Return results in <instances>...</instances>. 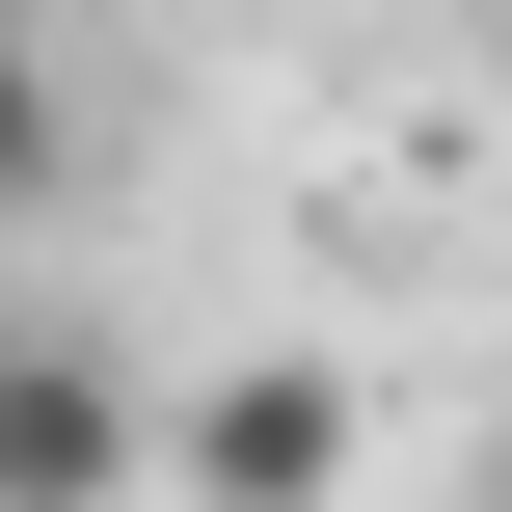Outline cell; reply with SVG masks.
<instances>
[{
    "label": "cell",
    "instance_id": "obj_1",
    "mask_svg": "<svg viewBox=\"0 0 512 512\" xmlns=\"http://www.w3.org/2000/svg\"><path fill=\"white\" fill-rule=\"evenodd\" d=\"M351 432H378L351 351H243V378L162 405V512H324V486H351Z\"/></svg>",
    "mask_w": 512,
    "mask_h": 512
},
{
    "label": "cell",
    "instance_id": "obj_2",
    "mask_svg": "<svg viewBox=\"0 0 512 512\" xmlns=\"http://www.w3.org/2000/svg\"><path fill=\"white\" fill-rule=\"evenodd\" d=\"M135 486H162V405L81 324H0V512H135Z\"/></svg>",
    "mask_w": 512,
    "mask_h": 512
},
{
    "label": "cell",
    "instance_id": "obj_3",
    "mask_svg": "<svg viewBox=\"0 0 512 512\" xmlns=\"http://www.w3.org/2000/svg\"><path fill=\"white\" fill-rule=\"evenodd\" d=\"M54 162H81V108H54V27L0 0V216H54Z\"/></svg>",
    "mask_w": 512,
    "mask_h": 512
},
{
    "label": "cell",
    "instance_id": "obj_4",
    "mask_svg": "<svg viewBox=\"0 0 512 512\" xmlns=\"http://www.w3.org/2000/svg\"><path fill=\"white\" fill-rule=\"evenodd\" d=\"M486 54H512V0H486Z\"/></svg>",
    "mask_w": 512,
    "mask_h": 512
},
{
    "label": "cell",
    "instance_id": "obj_5",
    "mask_svg": "<svg viewBox=\"0 0 512 512\" xmlns=\"http://www.w3.org/2000/svg\"><path fill=\"white\" fill-rule=\"evenodd\" d=\"M486 512H512V459H486Z\"/></svg>",
    "mask_w": 512,
    "mask_h": 512
}]
</instances>
